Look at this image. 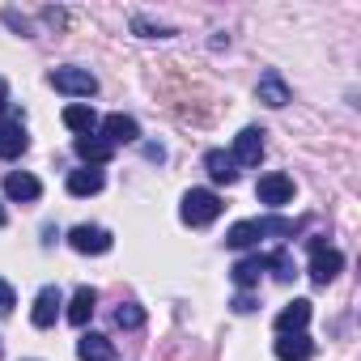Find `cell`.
Returning a JSON list of instances; mask_svg holds the SVG:
<instances>
[{"label":"cell","mask_w":361,"mask_h":361,"mask_svg":"<svg viewBox=\"0 0 361 361\" xmlns=\"http://www.w3.org/2000/svg\"><path fill=\"white\" fill-rule=\"evenodd\" d=\"M221 196L217 192H209V188H192L188 196H183V209H178V217H183V226H192V230H200V226H213L217 217H221Z\"/></svg>","instance_id":"cell-1"},{"label":"cell","mask_w":361,"mask_h":361,"mask_svg":"<svg viewBox=\"0 0 361 361\" xmlns=\"http://www.w3.org/2000/svg\"><path fill=\"white\" fill-rule=\"evenodd\" d=\"M306 247H310V281L323 289V285H331L336 276H340V268H344V255L336 251V247H327L323 238H306Z\"/></svg>","instance_id":"cell-2"},{"label":"cell","mask_w":361,"mask_h":361,"mask_svg":"<svg viewBox=\"0 0 361 361\" xmlns=\"http://www.w3.org/2000/svg\"><path fill=\"white\" fill-rule=\"evenodd\" d=\"M47 81H51L60 94H73V98H94V94H98V77H94L90 68H56Z\"/></svg>","instance_id":"cell-3"},{"label":"cell","mask_w":361,"mask_h":361,"mask_svg":"<svg viewBox=\"0 0 361 361\" xmlns=\"http://www.w3.org/2000/svg\"><path fill=\"white\" fill-rule=\"evenodd\" d=\"M234 166H259L264 161V132L259 128H243L234 136Z\"/></svg>","instance_id":"cell-4"},{"label":"cell","mask_w":361,"mask_h":361,"mask_svg":"<svg viewBox=\"0 0 361 361\" xmlns=\"http://www.w3.org/2000/svg\"><path fill=\"white\" fill-rule=\"evenodd\" d=\"M68 247L81 251V255H106V251H111V234H106L102 226H77V230L68 234Z\"/></svg>","instance_id":"cell-5"},{"label":"cell","mask_w":361,"mask_h":361,"mask_svg":"<svg viewBox=\"0 0 361 361\" xmlns=\"http://www.w3.org/2000/svg\"><path fill=\"white\" fill-rule=\"evenodd\" d=\"M102 132H106V145H111V149H115V145H136V140H140V123H136L132 115H123V111L106 115V119H102Z\"/></svg>","instance_id":"cell-6"},{"label":"cell","mask_w":361,"mask_h":361,"mask_svg":"<svg viewBox=\"0 0 361 361\" xmlns=\"http://www.w3.org/2000/svg\"><path fill=\"white\" fill-rule=\"evenodd\" d=\"M255 196H259L264 204L281 209V204L293 200V178H289V174H264V178H259V188H255Z\"/></svg>","instance_id":"cell-7"},{"label":"cell","mask_w":361,"mask_h":361,"mask_svg":"<svg viewBox=\"0 0 361 361\" xmlns=\"http://www.w3.org/2000/svg\"><path fill=\"white\" fill-rule=\"evenodd\" d=\"M255 98H259L264 106H272V111L289 106V85H285V77H281L276 68H268V73L259 77V85H255Z\"/></svg>","instance_id":"cell-8"},{"label":"cell","mask_w":361,"mask_h":361,"mask_svg":"<svg viewBox=\"0 0 361 361\" xmlns=\"http://www.w3.org/2000/svg\"><path fill=\"white\" fill-rule=\"evenodd\" d=\"M60 306H64V298H60V289H56V285L39 289V298H35V310H30L35 327H51V323H56V314H60Z\"/></svg>","instance_id":"cell-9"},{"label":"cell","mask_w":361,"mask_h":361,"mask_svg":"<svg viewBox=\"0 0 361 361\" xmlns=\"http://www.w3.org/2000/svg\"><path fill=\"white\" fill-rule=\"evenodd\" d=\"M306 323H310V302H306V298H293V302L276 314V331H281V336L306 331Z\"/></svg>","instance_id":"cell-10"},{"label":"cell","mask_w":361,"mask_h":361,"mask_svg":"<svg viewBox=\"0 0 361 361\" xmlns=\"http://www.w3.org/2000/svg\"><path fill=\"white\" fill-rule=\"evenodd\" d=\"M5 196H9V200H26V204H30V200H39V196H43V183H39L35 174H26V170H13V174L5 178Z\"/></svg>","instance_id":"cell-11"},{"label":"cell","mask_w":361,"mask_h":361,"mask_svg":"<svg viewBox=\"0 0 361 361\" xmlns=\"http://www.w3.org/2000/svg\"><path fill=\"white\" fill-rule=\"evenodd\" d=\"M204 170H209V178L213 183H238V170H234V157L226 153V149H209L204 153Z\"/></svg>","instance_id":"cell-12"},{"label":"cell","mask_w":361,"mask_h":361,"mask_svg":"<svg viewBox=\"0 0 361 361\" xmlns=\"http://www.w3.org/2000/svg\"><path fill=\"white\" fill-rule=\"evenodd\" d=\"M26 145H30L26 123H0V157H5V161L22 157V153H26Z\"/></svg>","instance_id":"cell-13"},{"label":"cell","mask_w":361,"mask_h":361,"mask_svg":"<svg viewBox=\"0 0 361 361\" xmlns=\"http://www.w3.org/2000/svg\"><path fill=\"white\" fill-rule=\"evenodd\" d=\"M73 149H77V157H81L85 166H102V161H111V153H115L102 136H77Z\"/></svg>","instance_id":"cell-14"},{"label":"cell","mask_w":361,"mask_h":361,"mask_svg":"<svg viewBox=\"0 0 361 361\" xmlns=\"http://www.w3.org/2000/svg\"><path fill=\"white\" fill-rule=\"evenodd\" d=\"M251 226H255L259 238H293V234L306 230V221H289V217H259V221H251Z\"/></svg>","instance_id":"cell-15"},{"label":"cell","mask_w":361,"mask_h":361,"mask_svg":"<svg viewBox=\"0 0 361 361\" xmlns=\"http://www.w3.org/2000/svg\"><path fill=\"white\" fill-rule=\"evenodd\" d=\"M310 353H314V344H310L306 331H293V336H281L276 340V357L281 361H310Z\"/></svg>","instance_id":"cell-16"},{"label":"cell","mask_w":361,"mask_h":361,"mask_svg":"<svg viewBox=\"0 0 361 361\" xmlns=\"http://www.w3.org/2000/svg\"><path fill=\"white\" fill-rule=\"evenodd\" d=\"M77 357H81V361H115V348H111V340H106V336L85 331V336L77 340Z\"/></svg>","instance_id":"cell-17"},{"label":"cell","mask_w":361,"mask_h":361,"mask_svg":"<svg viewBox=\"0 0 361 361\" xmlns=\"http://www.w3.org/2000/svg\"><path fill=\"white\" fill-rule=\"evenodd\" d=\"M64 123H68L77 136H94V128H98V111L85 106V102H73V106H64Z\"/></svg>","instance_id":"cell-18"},{"label":"cell","mask_w":361,"mask_h":361,"mask_svg":"<svg viewBox=\"0 0 361 361\" xmlns=\"http://www.w3.org/2000/svg\"><path fill=\"white\" fill-rule=\"evenodd\" d=\"M94 306H98V293H94L90 285H81V289L73 293V302H68V323H73V327H85L90 314H94Z\"/></svg>","instance_id":"cell-19"},{"label":"cell","mask_w":361,"mask_h":361,"mask_svg":"<svg viewBox=\"0 0 361 361\" xmlns=\"http://www.w3.org/2000/svg\"><path fill=\"white\" fill-rule=\"evenodd\" d=\"M68 192H73V196H98V192H102V170H94V166L73 170V174H68Z\"/></svg>","instance_id":"cell-20"},{"label":"cell","mask_w":361,"mask_h":361,"mask_svg":"<svg viewBox=\"0 0 361 361\" xmlns=\"http://www.w3.org/2000/svg\"><path fill=\"white\" fill-rule=\"evenodd\" d=\"M259 276H264V255H251V259H238L234 264V285L247 293L251 285H259Z\"/></svg>","instance_id":"cell-21"},{"label":"cell","mask_w":361,"mask_h":361,"mask_svg":"<svg viewBox=\"0 0 361 361\" xmlns=\"http://www.w3.org/2000/svg\"><path fill=\"white\" fill-rule=\"evenodd\" d=\"M264 272H272L276 281H293V276H298V268H293V255H289V251L264 255Z\"/></svg>","instance_id":"cell-22"},{"label":"cell","mask_w":361,"mask_h":361,"mask_svg":"<svg viewBox=\"0 0 361 361\" xmlns=\"http://www.w3.org/2000/svg\"><path fill=\"white\" fill-rule=\"evenodd\" d=\"M115 327H123V331H136V327H145V306H136V302H123V306L115 310Z\"/></svg>","instance_id":"cell-23"},{"label":"cell","mask_w":361,"mask_h":361,"mask_svg":"<svg viewBox=\"0 0 361 361\" xmlns=\"http://www.w3.org/2000/svg\"><path fill=\"white\" fill-rule=\"evenodd\" d=\"M132 30H136L140 39H170V35H174L170 26H161V22H149V18H140V13L132 18Z\"/></svg>","instance_id":"cell-24"},{"label":"cell","mask_w":361,"mask_h":361,"mask_svg":"<svg viewBox=\"0 0 361 361\" xmlns=\"http://www.w3.org/2000/svg\"><path fill=\"white\" fill-rule=\"evenodd\" d=\"M5 22H9V26H13V30L22 35V39H30V22H26V18H22L18 9H5Z\"/></svg>","instance_id":"cell-25"},{"label":"cell","mask_w":361,"mask_h":361,"mask_svg":"<svg viewBox=\"0 0 361 361\" xmlns=\"http://www.w3.org/2000/svg\"><path fill=\"white\" fill-rule=\"evenodd\" d=\"M0 314H13V285L0 281Z\"/></svg>","instance_id":"cell-26"},{"label":"cell","mask_w":361,"mask_h":361,"mask_svg":"<svg viewBox=\"0 0 361 361\" xmlns=\"http://www.w3.org/2000/svg\"><path fill=\"white\" fill-rule=\"evenodd\" d=\"M251 310H255V298L251 293H238L234 298V314H251Z\"/></svg>","instance_id":"cell-27"},{"label":"cell","mask_w":361,"mask_h":361,"mask_svg":"<svg viewBox=\"0 0 361 361\" xmlns=\"http://www.w3.org/2000/svg\"><path fill=\"white\" fill-rule=\"evenodd\" d=\"M43 22H51V26H64V22H68V18H64V13H60V9H43Z\"/></svg>","instance_id":"cell-28"},{"label":"cell","mask_w":361,"mask_h":361,"mask_svg":"<svg viewBox=\"0 0 361 361\" xmlns=\"http://www.w3.org/2000/svg\"><path fill=\"white\" fill-rule=\"evenodd\" d=\"M145 157H149V161H166V149H161V145H145Z\"/></svg>","instance_id":"cell-29"},{"label":"cell","mask_w":361,"mask_h":361,"mask_svg":"<svg viewBox=\"0 0 361 361\" xmlns=\"http://www.w3.org/2000/svg\"><path fill=\"white\" fill-rule=\"evenodd\" d=\"M5 98H9V85H5V77H0V106H5Z\"/></svg>","instance_id":"cell-30"},{"label":"cell","mask_w":361,"mask_h":361,"mask_svg":"<svg viewBox=\"0 0 361 361\" xmlns=\"http://www.w3.org/2000/svg\"><path fill=\"white\" fill-rule=\"evenodd\" d=\"M0 226H5V204H0Z\"/></svg>","instance_id":"cell-31"},{"label":"cell","mask_w":361,"mask_h":361,"mask_svg":"<svg viewBox=\"0 0 361 361\" xmlns=\"http://www.w3.org/2000/svg\"><path fill=\"white\" fill-rule=\"evenodd\" d=\"M0 353H5V348H0Z\"/></svg>","instance_id":"cell-32"}]
</instances>
